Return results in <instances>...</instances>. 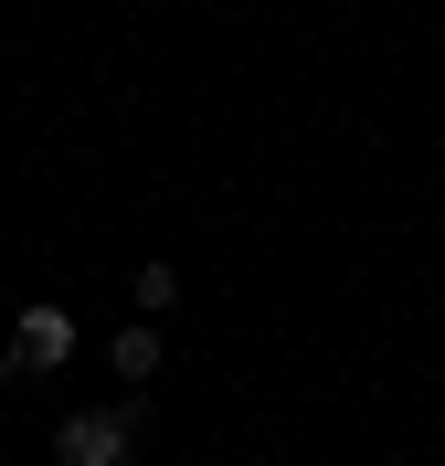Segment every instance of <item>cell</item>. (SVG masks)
<instances>
[{"label":"cell","instance_id":"cell-3","mask_svg":"<svg viewBox=\"0 0 445 466\" xmlns=\"http://www.w3.org/2000/svg\"><path fill=\"white\" fill-rule=\"evenodd\" d=\"M106 360H117L127 381H148V371H159V329H148V319H127V329H117V350H106Z\"/></svg>","mask_w":445,"mask_h":466},{"label":"cell","instance_id":"cell-2","mask_svg":"<svg viewBox=\"0 0 445 466\" xmlns=\"http://www.w3.org/2000/svg\"><path fill=\"white\" fill-rule=\"evenodd\" d=\"M64 350H75V319L64 308H22L11 319V371H64Z\"/></svg>","mask_w":445,"mask_h":466},{"label":"cell","instance_id":"cell-1","mask_svg":"<svg viewBox=\"0 0 445 466\" xmlns=\"http://www.w3.org/2000/svg\"><path fill=\"white\" fill-rule=\"evenodd\" d=\"M127 445H138V424L106 403V413H75V424L54 435V456H64V466H127Z\"/></svg>","mask_w":445,"mask_h":466}]
</instances>
